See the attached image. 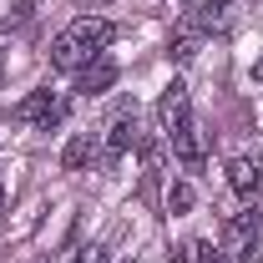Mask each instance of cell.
Returning <instances> with one entry per match:
<instances>
[{
	"mask_svg": "<svg viewBox=\"0 0 263 263\" xmlns=\"http://www.w3.org/2000/svg\"><path fill=\"white\" fill-rule=\"evenodd\" d=\"M258 233H263L258 202H248L243 213H233L228 223H223V243H218V253H223L228 263H253V258H258Z\"/></svg>",
	"mask_w": 263,
	"mask_h": 263,
	"instance_id": "obj_1",
	"label": "cell"
},
{
	"mask_svg": "<svg viewBox=\"0 0 263 263\" xmlns=\"http://www.w3.org/2000/svg\"><path fill=\"white\" fill-rule=\"evenodd\" d=\"M233 26V0H187L182 5V21H177V31L187 35H223Z\"/></svg>",
	"mask_w": 263,
	"mask_h": 263,
	"instance_id": "obj_2",
	"label": "cell"
},
{
	"mask_svg": "<svg viewBox=\"0 0 263 263\" xmlns=\"http://www.w3.org/2000/svg\"><path fill=\"white\" fill-rule=\"evenodd\" d=\"M66 111H71L66 97H56V91H46V86H41V91H31L26 101H15V111H10V117H15V122H26V127L51 132V127H61V122H66Z\"/></svg>",
	"mask_w": 263,
	"mask_h": 263,
	"instance_id": "obj_3",
	"label": "cell"
},
{
	"mask_svg": "<svg viewBox=\"0 0 263 263\" xmlns=\"http://www.w3.org/2000/svg\"><path fill=\"white\" fill-rule=\"evenodd\" d=\"M167 142H172V157L187 167V172H197V167L208 162V142H202V127H197V117H193V122H182L177 132H167Z\"/></svg>",
	"mask_w": 263,
	"mask_h": 263,
	"instance_id": "obj_4",
	"label": "cell"
},
{
	"mask_svg": "<svg viewBox=\"0 0 263 263\" xmlns=\"http://www.w3.org/2000/svg\"><path fill=\"white\" fill-rule=\"evenodd\" d=\"M66 31L81 41V51H86V56H101V51L117 41V26H111V21H101V15H81V21H71Z\"/></svg>",
	"mask_w": 263,
	"mask_h": 263,
	"instance_id": "obj_5",
	"label": "cell"
},
{
	"mask_svg": "<svg viewBox=\"0 0 263 263\" xmlns=\"http://www.w3.org/2000/svg\"><path fill=\"white\" fill-rule=\"evenodd\" d=\"M142 147V122H137V111H122L111 132H106V162H117V157H127Z\"/></svg>",
	"mask_w": 263,
	"mask_h": 263,
	"instance_id": "obj_6",
	"label": "cell"
},
{
	"mask_svg": "<svg viewBox=\"0 0 263 263\" xmlns=\"http://www.w3.org/2000/svg\"><path fill=\"white\" fill-rule=\"evenodd\" d=\"M157 111H162V127L167 132H177L182 122H193V97H187V86H182V81H167Z\"/></svg>",
	"mask_w": 263,
	"mask_h": 263,
	"instance_id": "obj_7",
	"label": "cell"
},
{
	"mask_svg": "<svg viewBox=\"0 0 263 263\" xmlns=\"http://www.w3.org/2000/svg\"><path fill=\"white\" fill-rule=\"evenodd\" d=\"M228 187L243 202H258V193H263V167L253 162V157H233L228 162Z\"/></svg>",
	"mask_w": 263,
	"mask_h": 263,
	"instance_id": "obj_8",
	"label": "cell"
},
{
	"mask_svg": "<svg viewBox=\"0 0 263 263\" xmlns=\"http://www.w3.org/2000/svg\"><path fill=\"white\" fill-rule=\"evenodd\" d=\"M101 157V142H97V132H76L71 142L61 147V172H86V167Z\"/></svg>",
	"mask_w": 263,
	"mask_h": 263,
	"instance_id": "obj_9",
	"label": "cell"
},
{
	"mask_svg": "<svg viewBox=\"0 0 263 263\" xmlns=\"http://www.w3.org/2000/svg\"><path fill=\"white\" fill-rule=\"evenodd\" d=\"M111 86H117V66L106 61V56H97V61H86L76 71V91H81V97H101V91H111Z\"/></svg>",
	"mask_w": 263,
	"mask_h": 263,
	"instance_id": "obj_10",
	"label": "cell"
},
{
	"mask_svg": "<svg viewBox=\"0 0 263 263\" xmlns=\"http://www.w3.org/2000/svg\"><path fill=\"white\" fill-rule=\"evenodd\" d=\"M167 51H172V61H177V66H187V61L197 56V35L177 31V35H172V46H167Z\"/></svg>",
	"mask_w": 263,
	"mask_h": 263,
	"instance_id": "obj_11",
	"label": "cell"
},
{
	"mask_svg": "<svg viewBox=\"0 0 263 263\" xmlns=\"http://www.w3.org/2000/svg\"><path fill=\"white\" fill-rule=\"evenodd\" d=\"M193 208V182H172L167 187V213H187Z\"/></svg>",
	"mask_w": 263,
	"mask_h": 263,
	"instance_id": "obj_12",
	"label": "cell"
},
{
	"mask_svg": "<svg viewBox=\"0 0 263 263\" xmlns=\"http://www.w3.org/2000/svg\"><path fill=\"white\" fill-rule=\"evenodd\" d=\"M193 263H228V258H223L213 243H193Z\"/></svg>",
	"mask_w": 263,
	"mask_h": 263,
	"instance_id": "obj_13",
	"label": "cell"
},
{
	"mask_svg": "<svg viewBox=\"0 0 263 263\" xmlns=\"http://www.w3.org/2000/svg\"><path fill=\"white\" fill-rule=\"evenodd\" d=\"M71 263H106V248H97V243H91V248H81Z\"/></svg>",
	"mask_w": 263,
	"mask_h": 263,
	"instance_id": "obj_14",
	"label": "cell"
},
{
	"mask_svg": "<svg viewBox=\"0 0 263 263\" xmlns=\"http://www.w3.org/2000/svg\"><path fill=\"white\" fill-rule=\"evenodd\" d=\"M172 263H193V243H187V248H177V253H172Z\"/></svg>",
	"mask_w": 263,
	"mask_h": 263,
	"instance_id": "obj_15",
	"label": "cell"
},
{
	"mask_svg": "<svg viewBox=\"0 0 263 263\" xmlns=\"http://www.w3.org/2000/svg\"><path fill=\"white\" fill-rule=\"evenodd\" d=\"M253 81H263V61H258V66H253Z\"/></svg>",
	"mask_w": 263,
	"mask_h": 263,
	"instance_id": "obj_16",
	"label": "cell"
},
{
	"mask_svg": "<svg viewBox=\"0 0 263 263\" xmlns=\"http://www.w3.org/2000/svg\"><path fill=\"white\" fill-rule=\"evenodd\" d=\"M35 263H51V258H35Z\"/></svg>",
	"mask_w": 263,
	"mask_h": 263,
	"instance_id": "obj_17",
	"label": "cell"
}]
</instances>
